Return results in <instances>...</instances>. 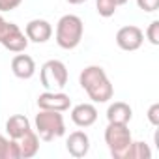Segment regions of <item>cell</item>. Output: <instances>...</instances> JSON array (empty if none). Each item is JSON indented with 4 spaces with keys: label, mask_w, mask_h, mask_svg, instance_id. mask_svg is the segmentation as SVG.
<instances>
[{
    "label": "cell",
    "mask_w": 159,
    "mask_h": 159,
    "mask_svg": "<svg viewBox=\"0 0 159 159\" xmlns=\"http://www.w3.org/2000/svg\"><path fill=\"white\" fill-rule=\"evenodd\" d=\"M116 4L118 6H124V4H127V0H116Z\"/></svg>",
    "instance_id": "cell-24"
},
{
    "label": "cell",
    "mask_w": 159,
    "mask_h": 159,
    "mask_svg": "<svg viewBox=\"0 0 159 159\" xmlns=\"http://www.w3.org/2000/svg\"><path fill=\"white\" fill-rule=\"evenodd\" d=\"M133 118V109L124 101H114L107 109V120L112 124H129Z\"/></svg>",
    "instance_id": "cell-13"
},
{
    "label": "cell",
    "mask_w": 159,
    "mask_h": 159,
    "mask_svg": "<svg viewBox=\"0 0 159 159\" xmlns=\"http://www.w3.org/2000/svg\"><path fill=\"white\" fill-rule=\"evenodd\" d=\"M38 107L43 111H58L66 112L71 107V98L64 92H54V90H45L43 94L38 96Z\"/></svg>",
    "instance_id": "cell-8"
},
{
    "label": "cell",
    "mask_w": 159,
    "mask_h": 159,
    "mask_svg": "<svg viewBox=\"0 0 159 159\" xmlns=\"http://www.w3.org/2000/svg\"><path fill=\"white\" fill-rule=\"evenodd\" d=\"M69 4H73V6H77V4H83V2H86V0H67Z\"/></svg>",
    "instance_id": "cell-23"
},
{
    "label": "cell",
    "mask_w": 159,
    "mask_h": 159,
    "mask_svg": "<svg viewBox=\"0 0 159 159\" xmlns=\"http://www.w3.org/2000/svg\"><path fill=\"white\" fill-rule=\"evenodd\" d=\"M11 71L17 79L26 81V79H32L36 75V62L28 54H15L11 58Z\"/></svg>",
    "instance_id": "cell-12"
},
{
    "label": "cell",
    "mask_w": 159,
    "mask_h": 159,
    "mask_svg": "<svg viewBox=\"0 0 159 159\" xmlns=\"http://www.w3.org/2000/svg\"><path fill=\"white\" fill-rule=\"evenodd\" d=\"M17 142H19V150H21V159H30L39 152V137L34 129H30L26 135H23Z\"/></svg>",
    "instance_id": "cell-15"
},
{
    "label": "cell",
    "mask_w": 159,
    "mask_h": 159,
    "mask_svg": "<svg viewBox=\"0 0 159 159\" xmlns=\"http://www.w3.org/2000/svg\"><path fill=\"white\" fill-rule=\"evenodd\" d=\"M133 142L131 131L127 124H112L109 122L105 129V144L114 159H125V153Z\"/></svg>",
    "instance_id": "cell-4"
},
{
    "label": "cell",
    "mask_w": 159,
    "mask_h": 159,
    "mask_svg": "<svg viewBox=\"0 0 159 159\" xmlns=\"http://www.w3.org/2000/svg\"><path fill=\"white\" fill-rule=\"evenodd\" d=\"M0 159H21L19 142L15 139L0 135Z\"/></svg>",
    "instance_id": "cell-16"
},
{
    "label": "cell",
    "mask_w": 159,
    "mask_h": 159,
    "mask_svg": "<svg viewBox=\"0 0 159 159\" xmlns=\"http://www.w3.org/2000/svg\"><path fill=\"white\" fill-rule=\"evenodd\" d=\"M0 45L11 52H23L28 47V38L15 23L4 21L0 25Z\"/></svg>",
    "instance_id": "cell-6"
},
{
    "label": "cell",
    "mask_w": 159,
    "mask_h": 159,
    "mask_svg": "<svg viewBox=\"0 0 159 159\" xmlns=\"http://www.w3.org/2000/svg\"><path fill=\"white\" fill-rule=\"evenodd\" d=\"M4 21H6V19H4V17H2V15H0V25H2V23H4Z\"/></svg>",
    "instance_id": "cell-25"
},
{
    "label": "cell",
    "mask_w": 159,
    "mask_h": 159,
    "mask_svg": "<svg viewBox=\"0 0 159 159\" xmlns=\"http://www.w3.org/2000/svg\"><path fill=\"white\" fill-rule=\"evenodd\" d=\"M83 34H84V23L79 15L67 13L62 15L56 23V43L60 49L71 51L75 47H79V43L83 41Z\"/></svg>",
    "instance_id": "cell-2"
},
{
    "label": "cell",
    "mask_w": 159,
    "mask_h": 159,
    "mask_svg": "<svg viewBox=\"0 0 159 159\" xmlns=\"http://www.w3.org/2000/svg\"><path fill=\"white\" fill-rule=\"evenodd\" d=\"M25 34L32 43H47L52 36V26L45 19H32L25 26Z\"/></svg>",
    "instance_id": "cell-9"
},
{
    "label": "cell",
    "mask_w": 159,
    "mask_h": 159,
    "mask_svg": "<svg viewBox=\"0 0 159 159\" xmlns=\"http://www.w3.org/2000/svg\"><path fill=\"white\" fill-rule=\"evenodd\" d=\"M30 120L25 116V114H13L8 118L6 122V133L10 135V139H15L19 140L23 135H26L30 131Z\"/></svg>",
    "instance_id": "cell-14"
},
{
    "label": "cell",
    "mask_w": 159,
    "mask_h": 159,
    "mask_svg": "<svg viewBox=\"0 0 159 159\" xmlns=\"http://www.w3.org/2000/svg\"><path fill=\"white\" fill-rule=\"evenodd\" d=\"M23 4V0H0V13L4 11H13Z\"/></svg>",
    "instance_id": "cell-21"
},
{
    "label": "cell",
    "mask_w": 159,
    "mask_h": 159,
    "mask_svg": "<svg viewBox=\"0 0 159 159\" xmlns=\"http://www.w3.org/2000/svg\"><path fill=\"white\" fill-rule=\"evenodd\" d=\"M150 157H152V150L142 140H133L125 153V159H150Z\"/></svg>",
    "instance_id": "cell-17"
},
{
    "label": "cell",
    "mask_w": 159,
    "mask_h": 159,
    "mask_svg": "<svg viewBox=\"0 0 159 159\" xmlns=\"http://www.w3.org/2000/svg\"><path fill=\"white\" fill-rule=\"evenodd\" d=\"M148 122L153 125V127H157L159 125V103H153L150 109H148Z\"/></svg>",
    "instance_id": "cell-22"
},
{
    "label": "cell",
    "mask_w": 159,
    "mask_h": 159,
    "mask_svg": "<svg viewBox=\"0 0 159 159\" xmlns=\"http://www.w3.org/2000/svg\"><path fill=\"white\" fill-rule=\"evenodd\" d=\"M142 43H144V32L135 25L122 26L116 32V45L122 51H127V52L137 51V49H140Z\"/></svg>",
    "instance_id": "cell-7"
},
{
    "label": "cell",
    "mask_w": 159,
    "mask_h": 159,
    "mask_svg": "<svg viewBox=\"0 0 159 159\" xmlns=\"http://www.w3.org/2000/svg\"><path fill=\"white\" fill-rule=\"evenodd\" d=\"M137 6L146 13H153L159 10V0H137Z\"/></svg>",
    "instance_id": "cell-20"
},
{
    "label": "cell",
    "mask_w": 159,
    "mask_h": 159,
    "mask_svg": "<svg viewBox=\"0 0 159 159\" xmlns=\"http://www.w3.org/2000/svg\"><path fill=\"white\" fill-rule=\"evenodd\" d=\"M146 39L152 45H159V21H152L146 28Z\"/></svg>",
    "instance_id": "cell-19"
},
{
    "label": "cell",
    "mask_w": 159,
    "mask_h": 159,
    "mask_svg": "<svg viewBox=\"0 0 159 159\" xmlns=\"http://www.w3.org/2000/svg\"><path fill=\"white\" fill-rule=\"evenodd\" d=\"M39 81L45 90H62L67 84V67L60 60H47L39 69Z\"/></svg>",
    "instance_id": "cell-5"
},
{
    "label": "cell",
    "mask_w": 159,
    "mask_h": 159,
    "mask_svg": "<svg viewBox=\"0 0 159 159\" xmlns=\"http://www.w3.org/2000/svg\"><path fill=\"white\" fill-rule=\"evenodd\" d=\"M34 125H36L38 137L41 140H45V142H51V140L66 135V122H64L62 112H58V111H43V109H39V112L36 114Z\"/></svg>",
    "instance_id": "cell-3"
},
{
    "label": "cell",
    "mask_w": 159,
    "mask_h": 159,
    "mask_svg": "<svg viewBox=\"0 0 159 159\" xmlns=\"http://www.w3.org/2000/svg\"><path fill=\"white\" fill-rule=\"evenodd\" d=\"M116 8H118V4H116V0H96V10H98V13L101 15V17H112L114 13H116Z\"/></svg>",
    "instance_id": "cell-18"
},
{
    "label": "cell",
    "mask_w": 159,
    "mask_h": 159,
    "mask_svg": "<svg viewBox=\"0 0 159 159\" xmlns=\"http://www.w3.org/2000/svg\"><path fill=\"white\" fill-rule=\"evenodd\" d=\"M98 120V109L92 103H79L71 109V122L77 127H90Z\"/></svg>",
    "instance_id": "cell-10"
},
{
    "label": "cell",
    "mask_w": 159,
    "mask_h": 159,
    "mask_svg": "<svg viewBox=\"0 0 159 159\" xmlns=\"http://www.w3.org/2000/svg\"><path fill=\"white\" fill-rule=\"evenodd\" d=\"M66 150L71 157H84L90 152V137L84 131H73L66 140Z\"/></svg>",
    "instance_id": "cell-11"
},
{
    "label": "cell",
    "mask_w": 159,
    "mask_h": 159,
    "mask_svg": "<svg viewBox=\"0 0 159 159\" xmlns=\"http://www.w3.org/2000/svg\"><path fill=\"white\" fill-rule=\"evenodd\" d=\"M79 84L94 103H107L114 96V88L101 66H88L79 75Z\"/></svg>",
    "instance_id": "cell-1"
}]
</instances>
